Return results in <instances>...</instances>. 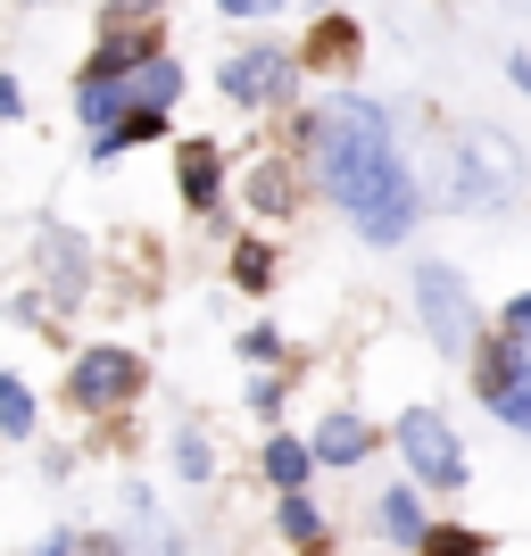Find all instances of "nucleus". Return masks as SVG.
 <instances>
[{
  "instance_id": "4be33fe9",
  "label": "nucleus",
  "mask_w": 531,
  "mask_h": 556,
  "mask_svg": "<svg viewBox=\"0 0 531 556\" xmlns=\"http://www.w3.org/2000/svg\"><path fill=\"white\" fill-rule=\"evenodd\" d=\"M17 109H25V92L9 84V75H0V116H17Z\"/></svg>"
},
{
  "instance_id": "a211bd4d",
  "label": "nucleus",
  "mask_w": 531,
  "mask_h": 556,
  "mask_svg": "<svg viewBox=\"0 0 531 556\" xmlns=\"http://www.w3.org/2000/svg\"><path fill=\"white\" fill-rule=\"evenodd\" d=\"M232 275H241V282H250V291H257V282H266V275H275V257H266V250H257V241H250V250H241V257H232Z\"/></svg>"
},
{
  "instance_id": "423d86ee",
  "label": "nucleus",
  "mask_w": 531,
  "mask_h": 556,
  "mask_svg": "<svg viewBox=\"0 0 531 556\" xmlns=\"http://www.w3.org/2000/svg\"><path fill=\"white\" fill-rule=\"evenodd\" d=\"M225 92L241 109H266V100L291 92V59L282 50H241V59H225Z\"/></svg>"
},
{
  "instance_id": "39448f33",
  "label": "nucleus",
  "mask_w": 531,
  "mask_h": 556,
  "mask_svg": "<svg viewBox=\"0 0 531 556\" xmlns=\"http://www.w3.org/2000/svg\"><path fill=\"white\" fill-rule=\"evenodd\" d=\"M141 391V357H125V349H92V357H75L67 374V399L75 407H116V399Z\"/></svg>"
},
{
  "instance_id": "2eb2a0df",
  "label": "nucleus",
  "mask_w": 531,
  "mask_h": 556,
  "mask_svg": "<svg viewBox=\"0 0 531 556\" xmlns=\"http://www.w3.org/2000/svg\"><path fill=\"white\" fill-rule=\"evenodd\" d=\"M423 556H490L482 532H423Z\"/></svg>"
},
{
  "instance_id": "9d476101",
  "label": "nucleus",
  "mask_w": 531,
  "mask_h": 556,
  "mask_svg": "<svg viewBox=\"0 0 531 556\" xmlns=\"http://www.w3.org/2000/svg\"><path fill=\"white\" fill-rule=\"evenodd\" d=\"M307 457L357 465V457H366V424H357V416H324V432H316V448H307Z\"/></svg>"
},
{
  "instance_id": "ddd939ff",
  "label": "nucleus",
  "mask_w": 531,
  "mask_h": 556,
  "mask_svg": "<svg viewBox=\"0 0 531 556\" xmlns=\"http://www.w3.org/2000/svg\"><path fill=\"white\" fill-rule=\"evenodd\" d=\"M184 200H216V150H208V141H191V150H184Z\"/></svg>"
},
{
  "instance_id": "f257e3e1",
  "label": "nucleus",
  "mask_w": 531,
  "mask_h": 556,
  "mask_svg": "<svg viewBox=\"0 0 531 556\" xmlns=\"http://www.w3.org/2000/svg\"><path fill=\"white\" fill-rule=\"evenodd\" d=\"M316 175L324 191L341 200V216L366 232L374 250H391L416 232V184H407V159L391 141V116L357 92H332L316 116Z\"/></svg>"
},
{
  "instance_id": "412c9836",
  "label": "nucleus",
  "mask_w": 531,
  "mask_h": 556,
  "mask_svg": "<svg viewBox=\"0 0 531 556\" xmlns=\"http://www.w3.org/2000/svg\"><path fill=\"white\" fill-rule=\"evenodd\" d=\"M141 556H184V540H175V532H150V548H141Z\"/></svg>"
},
{
  "instance_id": "20e7f679",
  "label": "nucleus",
  "mask_w": 531,
  "mask_h": 556,
  "mask_svg": "<svg viewBox=\"0 0 531 556\" xmlns=\"http://www.w3.org/2000/svg\"><path fill=\"white\" fill-rule=\"evenodd\" d=\"M416 307H423V325H432L440 349L473 341V300H465V282L448 275V266H423V275H416Z\"/></svg>"
},
{
  "instance_id": "aec40b11",
  "label": "nucleus",
  "mask_w": 531,
  "mask_h": 556,
  "mask_svg": "<svg viewBox=\"0 0 531 556\" xmlns=\"http://www.w3.org/2000/svg\"><path fill=\"white\" fill-rule=\"evenodd\" d=\"M241 357H257V366H266V357H282V341H275V332H266V325H257L250 341H241Z\"/></svg>"
},
{
  "instance_id": "9b49d317",
  "label": "nucleus",
  "mask_w": 531,
  "mask_h": 556,
  "mask_svg": "<svg viewBox=\"0 0 531 556\" xmlns=\"http://www.w3.org/2000/svg\"><path fill=\"white\" fill-rule=\"evenodd\" d=\"M382 532H399V540H416V548H423V507H416V490H382Z\"/></svg>"
},
{
  "instance_id": "bb28decb",
  "label": "nucleus",
  "mask_w": 531,
  "mask_h": 556,
  "mask_svg": "<svg viewBox=\"0 0 531 556\" xmlns=\"http://www.w3.org/2000/svg\"><path fill=\"white\" fill-rule=\"evenodd\" d=\"M134 9H150V0H134Z\"/></svg>"
},
{
  "instance_id": "f03ea898",
  "label": "nucleus",
  "mask_w": 531,
  "mask_h": 556,
  "mask_svg": "<svg viewBox=\"0 0 531 556\" xmlns=\"http://www.w3.org/2000/svg\"><path fill=\"white\" fill-rule=\"evenodd\" d=\"M515 191H523V159H515V141L498 134V125H465L448 200H457V208H515Z\"/></svg>"
},
{
  "instance_id": "f3484780",
  "label": "nucleus",
  "mask_w": 531,
  "mask_h": 556,
  "mask_svg": "<svg viewBox=\"0 0 531 556\" xmlns=\"http://www.w3.org/2000/svg\"><path fill=\"white\" fill-rule=\"evenodd\" d=\"M250 200H257V208H282V200H291V184H282L275 166H257V184H250Z\"/></svg>"
},
{
  "instance_id": "a878e982",
  "label": "nucleus",
  "mask_w": 531,
  "mask_h": 556,
  "mask_svg": "<svg viewBox=\"0 0 531 556\" xmlns=\"http://www.w3.org/2000/svg\"><path fill=\"white\" fill-rule=\"evenodd\" d=\"M257 9H266V17H275V9H282V0H257Z\"/></svg>"
},
{
  "instance_id": "5701e85b",
  "label": "nucleus",
  "mask_w": 531,
  "mask_h": 556,
  "mask_svg": "<svg viewBox=\"0 0 531 556\" xmlns=\"http://www.w3.org/2000/svg\"><path fill=\"white\" fill-rule=\"evenodd\" d=\"M507 75H515V84L531 92V50H515V59H507Z\"/></svg>"
},
{
  "instance_id": "6ab92c4d",
  "label": "nucleus",
  "mask_w": 531,
  "mask_h": 556,
  "mask_svg": "<svg viewBox=\"0 0 531 556\" xmlns=\"http://www.w3.org/2000/svg\"><path fill=\"white\" fill-rule=\"evenodd\" d=\"M175 465H184L191 482H200V473H208V448H200V441H191V432H184V441H175Z\"/></svg>"
},
{
  "instance_id": "f8f14e48",
  "label": "nucleus",
  "mask_w": 531,
  "mask_h": 556,
  "mask_svg": "<svg viewBox=\"0 0 531 556\" xmlns=\"http://www.w3.org/2000/svg\"><path fill=\"white\" fill-rule=\"evenodd\" d=\"M307 465H316V457H307L300 441H266V473H275V490H300Z\"/></svg>"
},
{
  "instance_id": "4468645a",
  "label": "nucleus",
  "mask_w": 531,
  "mask_h": 556,
  "mask_svg": "<svg viewBox=\"0 0 531 556\" xmlns=\"http://www.w3.org/2000/svg\"><path fill=\"white\" fill-rule=\"evenodd\" d=\"M0 432H34V399H25V382H0Z\"/></svg>"
},
{
  "instance_id": "393cba45",
  "label": "nucleus",
  "mask_w": 531,
  "mask_h": 556,
  "mask_svg": "<svg viewBox=\"0 0 531 556\" xmlns=\"http://www.w3.org/2000/svg\"><path fill=\"white\" fill-rule=\"evenodd\" d=\"M225 17H266V9L257 0H225Z\"/></svg>"
},
{
  "instance_id": "dca6fc26",
  "label": "nucleus",
  "mask_w": 531,
  "mask_h": 556,
  "mask_svg": "<svg viewBox=\"0 0 531 556\" xmlns=\"http://www.w3.org/2000/svg\"><path fill=\"white\" fill-rule=\"evenodd\" d=\"M282 532H291V540H316L324 523H316V507H307V498H282Z\"/></svg>"
},
{
  "instance_id": "1a4fd4ad",
  "label": "nucleus",
  "mask_w": 531,
  "mask_h": 556,
  "mask_svg": "<svg viewBox=\"0 0 531 556\" xmlns=\"http://www.w3.org/2000/svg\"><path fill=\"white\" fill-rule=\"evenodd\" d=\"M175 92H184V67H175V59H141V75H134V109L166 116V109H175Z\"/></svg>"
},
{
  "instance_id": "6e6552de",
  "label": "nucleus",
  "mask_w": 531,
  "mask_h": 556,
  "mask_svg": "<svg viewBox=\"0 0 531 556\" xmlns=\"http://www.w3.org/2000/svg\"><path fill=\"white\" fill-rule=\"evenodd\" d=\"M84 125H100V134H116L125 116H134V84H109V75H84Z\"/></svg>"
},
{
  "instance_id": "0eeeda50",
  "label": "nucleus",
  "mask_w": 531,
  "mask_h": 556,
  "mask_svg": "<svg viewBox=\"0 0 531 556\" xmlns=\"http://www.w3.org/2000/svg\"><path fill=\"white\" fill-rule=\"evenodd\" d=\"M482 391H490V407H498V424L531 432V349H507V357H490V366H482Z\"/></svg>"
},
{
  "instance_id": "b1692460",
  "label": "nucleus",
  "mask_w": 531,
  "mask_h": 556,
  "mask_svg": "<svg viewBox=\"0 0 531 556\" xmlns=\"http://www.w3.org/2000/svg\"><path fill=\"white\" fill-rule=\"evenodd\" d=\"M507 325H515V332H531V291H523V300L507 307Z\"/></svg>"
},
{
  "instance_id": "7ed1b4c3",
  "label": "nucleus",
  "mask_w": 531,
  "mask_h": 556,
  "mask_svg": "<svg viewBox=\"0 0 531 556\" xmlns=\"http://www.w3.org/2000/svg\"><path fill=\"white\" fill-rule=\"evenodd\" d=\"M399 448H407V465H416L432 490L465 482V448H457V432H448L432 407H407V416H399Z\"/></svg>"
}]
</instances>
